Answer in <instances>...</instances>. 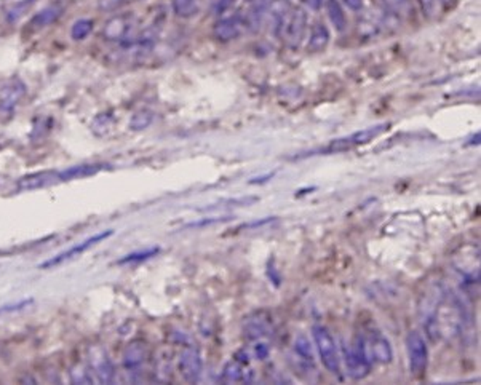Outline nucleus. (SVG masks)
I'll return each instance as SVG.
<instances>
[{"instance_id":"1","label":"nucleus","mask_w":481,"mask_h":385,"mask_svg":"<svg viewBox=\"0 0 481 385\" xmlns=\"http://www.w3.org/2000/svg\"><path fill=\"white\" fill-rule=\"evenodd\" d=\"M312 336H314L317 350L320 353L322 363L327 371L331 372L334 376L341 374V355L338 350V344H336L334 338L329 331L322 326V324H315L312 328Z\"/></svg>"},{"instance_id":"2","label":"nucleus","mask_w":481,"mask_h":385,"mask_svg":"<svg viewBox=\"0 0 481 385\" xmlns=\"http://www.w3.org/2000/svg\"><path fill=\"white\" fill-rule=\"evenodd\" d=\"M308 31V11L303 7H291L290 13L286 15L281 29L279 32V37L284 39L285 45L296 50L303 44Z\"/></svg>"},{"instance_id":"3","label":"nucleus","mask_w":481,"mask_h":385,"mask_svg":"<svg viewBox=\"0 0 481 385\" xmlns=\"http://www.w3.org/2000/svg\"><path fill=\"white\" fill-rule=\"evenodd\" d=\"M389 123H377L368 126V128H363L360 131H355L351 136L339 138V140H334L329 142V146L323 149V152L334 154V152H342V150H348L357 146H363V144H368L371 141H375L376 138L381 136L382 133H386L389 130Z\"/></svg>"},{"instance_id":"4","label":"nucleus","mask_w":481,"mask_h":385,"mask_svg":"<svg viewBox=\"0 0 481 385\" xmlns=\"http://www.w3.org/2000/svg\"><path fill=\"white\" fill-rule=\"evenodd\" d=\"M342 358L346 360L348 376L355 379V381H362V379L370 374L372 363L366 357L360 336H357L355 341L352 342V346L342 347Z\"/></svg>"},{"instance_id":"5","label":"nucleus","mask_w":481,"mask_h":385,"mask_svg":"<svg viewBox=\"0 0 481 385\" xmlns=\"http://www.w3.org/2000/svg\"><path fill=\"white\" fill-rule=\"evenodd\" d=\"M406 352L408 362H410V371L413 376H422L427 365H429V347L424 336L418 331H411L406 336Z\"/></svg>"},{"instance_id":"6","label":"nucleus","mask_w":481,"mask_h":385,"mask_svg":"<svg viewBox=\"0 0 481 385\" xmlns=\"http://www.w3.org/2000/svg\"><path fill=\"white\" fill-rule=\"evenodd\" d=\"M363 350L371 363L389 365L394 360V348L389 339L381 333H371L370 336H360Z\"/></svg>"},{"instance_id":"7","label":"nucleus","mask_w":481,"mask_h":385,"mask_svg":"<svg viewBox=\"0 0 481 385\" xmlns=\"http://www.w3.org/2000/svg\"><path fill=\"white\" fill-rule=\"evenodd\" d=\"M136 29V21L133 15H118L112 16L109 21L104 24L103 28V37L107 42H118L120 45H123L125 42H128L133 35Z\"/></svg>"},{"instance_id":"8","label":"nucleus","mask_w":481,"mask_h":385,"mask_svg":"<svg viewBox=\"0 0 481 385\" xmlns=\"http://www.w3.org/2000/svg\"><path fill=\"white\" fill-rule=\"evenodd\" d=\"M112 233H114V231H107V232L104 231V232L95 233L93 237L83 240L82 243H77L74 246H71L69 250L61 251V252H59V255L50 257V259L45 261V262H42L40 264V269H53V267H56V266H61V264H64L66 261L74 259V257L80 256L82 252L88 251L90 248H92V246L101 243V242H103V240H107V238L112 236Z\"/></svg>"},{"instance_id":"9","label":"nucleus","mask_w":481,"mask_h":385,"mask_svg":"<svg viewBox=\"0 0 481 385\" xmlns=\"http://www.w3.org/2000/svg\"><path fill=\"white\" fill-rule=\"evenodd\" d=\"M88 357H90V369H92L96 379H98V382L112 384L116 372H114V365L104 348H101L99 346L90 347Z\"/></svg>"},{"instance_id":"10","label":"nucleus","mask_w":481,"mask_h":385,"mask_svg":"<svg viewBox=\"0 0 481 385\" xmlns=\"http://www.w3.org/2000/svg\"><path fill=\"white\" fill-rule=\"evenodd\" d=\"M203 371L202 353L197 347H185L179 357V372L185 382L195 384L200 381Z\"/></svg>"},{"instance_id":"11","label":"nucleus","mask_w":481,"mask_h":385,"mask_svg":"<svg viewBox=\"0 0 481 385\" xmlns=\"http://www.w3.org/2000/svg\"><path fill=\"white\" fill-rule=\"evenodd\" d=\"M245 23L242 20V16L232 15L221 18V20L214 24L213 28V35L216 40L219 42H232L240 37V34L243 32Z\"/></svg>"},{"instance_id":"12","label":"nucleus","mask_w":481,"mask_h":385,"mask_svg":"<svg viewBox=\"0 0 481 385\" xmlns=\"http://www.w3.org/2000/svg\"><path fill=\"white\" fill-rule=\"evenodd\" d=\"M269 0H245V10L240 13L245 23V28L257 29L266 20Z\"/></svg>"},{"instance_id":"13","label":"nucleus","mask_w":481,"mask_h":385,"mask_svg":"<svg viewBox=\"0 0 481 385\" xmlns=\"http://www.w3.org/2000/svg\"><path fill=\"white\" fill-rule=\"evenodd\" d=\"M56 183H59L58 171L48 170V171L31 173V174H26V176L20 178L16 183V188L20 190H35V189L47 188V185H51Z\"/></svg>"},{"instance_id":"14","label":"nucleus","mask_w":481,"mask_h":385,"mask_svg":"<svg viewBox=\"0 0 481 385\" xmlns=\"http://www.w3.org/2000/svg\"><path fill=\"white\" fill-rule=\"evenodd\" d=\"M147 358V347L146 342L142 341H131L128 346L125 347L123 355H122V362L123 366L128 371H136L138 368H141Z\"/></svg>"},{"instance_id":"15","label":"nucleus","mask_w":481,"mask_h":385,"mask_svg":"<svg viewBox=\"0 0 481 385\" xmlns=\"http://www.w3.org/2000/svg\"><path fill=\"white\" fill-rule=\"evenodd\" d=\"M107 165L104 164H82V165H74L66 168L63 171H58L59 183L66 181H74V179H83L88 176H95L99 171H103Z\"/></svg>"},{"instance_id":"16","label":"nucleus","mask_w":481,"mask_h":385,"mask_svg":"<svg viewBox=\"0 0 481 385\" xmlns=\"http://www.w3.org/2000/svg\"><path fill=\"white\" fill-rule=\"evenodd\" d=\"M26 93V87L21 80H11L0 92V107L4 111H11L21 101Z\"/></svg>"},{"instance_id":"17","label":"nucleus","mask_w":481,"mask_h":385,"mask_svg":"<svg viewBox=\"0 0 481 385\" xmlns=\"http://www.w3.org/2000/svg\"><path fill=\"white\" fill-rule=\"evenodd\" d=\"M329 39H331V34H329V29L324 23L318 21L312 26L310 37L308 42V51L309 53H322L324 48L328 47Z\"/></svg>"},{"instance_id":"18","label":"nucleus","mask_w":481,"mask_h":385,"mask_svg":"<svg viewBox=\"0 0 481 385\" xmlns=\"http://www.w3.org/2000/svg\"><path fill=\"white\" fill-rule=\"evenodd\" d=\"M64 13V5L63 4H51L45 7L44 10H40L37 15H35L32 20H31V26L34 29H44L47 26H50V24L56 23L59 18L63 16Z\"/></svg>"},{"instance_id":"19","label":"nucleus","mask_w":481,"mask_h":385,"mask_svg":"<svg viewBox=\"0 0 481 385\" xmlns=\"http://www.w3.org/2000/svg\"><path fill=\"white\" fill-rule=\"evenodd\" d=\"M324 7H327L328 18H329V21L333 23L336 31H339V32L344 31V29L347 28V16H346L344 8H342V5L338 2V0H327Z\"/></svg>"},{"instance_id":"20","label":"nucleus","mask_w":481,"mask_h":385,"mask_svg":"<svg viewBox=\"0 0 481 385\" xmlns=\"http://www.w3.org/2000/svg\"><path fill=\"white\" fill-rule=\"evenodd\" d=\"M294 355H296V360H299V363H305L309 366L314 365V350H312L308 336L299 334L296 341H294Z\"/></svg>"},{"instance_id":"21","label":"nucleus","mask_w":481,"mask_h":385,"mask_svg":"<svg viewBox=\"0 0 481 385\" xmlns=\"http://www.w3.org/2000/svg\"><path fill=\"white\" fill-rule=\"evenodd\" d=\"M222 379H224L226 382H240V381H245L246 376H245V368L243 365L237 362V360H232L226 365L224 372H222Z\"/></svg>"},{"instance_id":"22","label":"nucleus","mask_w":481,"mask_h":385,"mask_svg":"<svg viewBox=\"0 0 481 385\" xmlns=\"http://www.w3.org/2000/svg\"><path fill=\"white\" fill-rule=\"evenodd\" d=\"M93 21L92 20H87V18H82V20H77L74 24H72V29H71V37L80 42V40H85L90 34L93 31Z\"/></svg>"},{"instance_id":"23","label":"nucleus","mask_w":481,"mask_h":385,"mask_svg":"<svg viewBox=\"0 0 481 385\" xmlns=\"http://www.w3.org/2000/svg\"><path fill=\"white\" fill-rule=\"evenodd\" d=\"M71 381L74 384H93L95 377L90 366L83 363H77L71 368Z\"/></svg>"},{"instance_id":"24","label":"nucleus","mask_w":481,"mask_h":385,"mask_svg":"<svg viewBox=\"0 0 481 385\" xmlns=\"http://www.w3.org/2000/svg\"><path fill=\"white\" fill-rule=\"evenodd\" d=\"M384 8L396 18L406 16L411 11V0H382Z\"/></svg>"},{"instance_id":"25","label":"nucleus","mask_w":481,"mask_h":385,"mask_svg":"<svg viewBox=\"0 0 481 385\" xmlns=\"http://www.w3.org/2000/svg\"><path fill=\"white\" fill-rule=\"evenodd\" d=\"M160 252V248H149V250H141V251H135V252H130V255H126L122 259H118L117 264L120 266H123V264H135V262H142V261H147L150 257L157 256Z\"/></svg>"},{"instance_id":"26","label":"nucleus","mask_w":481,"mask_h":385,"mask_svg":"<svg viewBox=\"0 0 481 385\" xmlns=\"http://www.w3.org/2000/svg\"><path fill=\"white\" fill-rule=\"evenodd\" d=\"M173 11L179 18H190L197 11V0H173Z\"/></svg>"},{"instance_id":"27","label":"nucleus","mask_w":481,"mask_h":385,"mask_svg":"<svg viewBox=\"0 0 481 385\" xmlns=\"http://www.w3.org/2000/svg\"><path fill=\"white\" fill-rule=\"evenodd\" d=\"M154 120V114L150 111H140L136 112L133 117L130 120V128L135 130V131H141V130H146L147 126L152 123Z\"/></svg>"},{"instance_id":"28","label":"nucleus","mask_w":481,"mask_h":385,"mask_svg":"<svg viewBox=\"0 0 481 385\" xmlns=\"http://www.w3.org/2000/svg\"><path fill=\"white\" fill-rule=\"evenodd\" d=\"M418 2L425 18H432L437 13V0H418Z\"/></svg>"},{"instance_id":"29","label":"nucleus","mask_w":481,"mask_h":385,"mask_svg":"<svg viewBox=\"0 0 481 385\" xmlns=\"http://www.w3.org/2000/svg\"><path fill=\"white\" fill-rule=\"evenodd\" d=\"M236 2L237 0H213L212 7L216 15H222V13H226V11L229 10Z\"/></svg>"},{"instance_id":"30","label":"nucleus","mask_w":481,"mask_h":385,"mask_svg":"<svg viewBox=\"0 0 481 385\" xmlns=\"http://www.w3.org/2000/svg\"><path fill=\"white\" fill-rule=\"evenodd\" d=\"M126 2V0H99L98 7L101 11H114Z\"/></svg>"},{"instance_id":"31","label":"nucleus","mask_w":481,"mask_h":385,"mask_svg":"<svg viewBox=\"0 0 481 385\" xmlns=\"http://www.w3.org/2000/svg\"><path fill=\"white\" fill-rule=\"evenodd\" d=\"M255 352H256L257 360H266L269 357V346L264 344V342H261V344L256 346Z\"/></svg>"},{"instance_id":"32","label":"nucleus","mask_w":481,"mask_h":385,"mask_svg":"<svg viewBox=\"0 0 481 385\" xmlns=\"http://www.w3.org/2000/svg\"><path fill=\"white\" fill-rule=\"evenodd\" d=\"M229 218H214V219H203L200 222H192L188 227H202V226H209V224H216V222H222V221H227Z\"/></svg>"},{"instance_id":"33","label":"nucleus","mask_w":481,"mask_h":385,"mask_svg":"<svg viewBox=\"0 0 481 385\" xmlns=\"http://www.w3.org/2000/svg\"><path fill=\"white\" fill-rule=\"evenodd\" d=\"M348 8L353 10V11H358L363 8V0H342Z\"/></svg>"},{"instance_id":"34","label":"nucleus","mask_w":481,"mask_h":385,"mask_svg":"<svg viewBox=\"0 0 481 385\" xmlns=\"http://www.w3.org/2000/svg\"><path fill=\"white\" fill-rule=\"evenodd\" d=\"M275 218H266V219H261V221H252L250 224H245L243 228H252V227H261V226H266L269 222H272Z\"/></svg>"},{"instance_id":"35","label":"nucleus","mask_w":481,"mask_h":385,"mask_svg":"<svg viewBox=\"0 0 481 385\" xmlns=\"http://www.w3.org/2000/svg\"><path fill=\"white\" fill-rule=\"evenodd\" d=\"M274 178V173H269L266 174V176H261V178H255V179H251L250 184H262V183H267L269 179H272Z\"/></svg>"},{"instance_id":"36","label":"nucleus","mask_w":481,"mask_h":385,"mask_svg":"<svg viewBox=\"0 0 481 385\" xmlns=\"http://www.w3.org/2000/svg\"><path fill=\"white\" fill-rule=\"evenodd\" d=\"M305 4H308L312 10H318L322 7L323 0H305Z\"/></svg>"}]
</instances>
